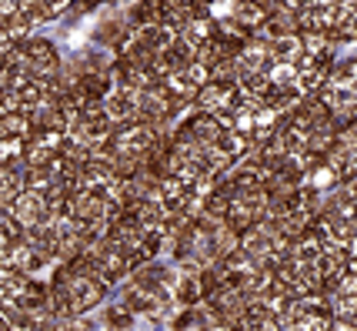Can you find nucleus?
<instances>
[{"label":"nucleus","mask_w":357,"mask_h":331,"mask_svg":"<svg viewBox=\"0 0 357 331\" xmlns=\"http://www.w3.org/2000/svg\"><path fill=\"white\" fill-rule=\"evenodd\" d=\"M107 325L114 331H130V325H134V315H130V311H127L124 304H114V308H107Z\"/></svg>","instance_id":"10"},{"label":"nucleus","mask_w":357,"mask_h":331,"mask_svg":"<svg viewBox=\"0 0 357 331\" xmlns=\"http://www.w3.org/2000/svg\"><path fill=\"white\" fill-rule=\"evenodd\" d=\"M127 31H144V27H154L157 24V3H134L130 10H127Z\"/></svg>","instance_id":"9"},{"label":"nucleus","mask_w":357,"mask_h":331,"mask_svg":"<svg viewBox=\"0 0 357 331\" xmlns=\"http://www.w3.org/2000/svg\"><path fill=\"white\" fill-rule=\"evenodd\" d=\"M331 331H354V325H344V321H334V325H331Z\"/></svg>","instance_id":"11"},{"label":"nucleus","mask_w":357,"mask_h":331,"mask_svg":"<svg viewBox=\"0 0 357 331\" xmlns=\"http://www.w3.org/2000/svg\"><path fill=\"white\" fill-rule=\"evenodd\" d=\"M301 57H304V44H301L297 34L294 37H280V41L271 44V64H291V67H297Z\"/></svg>","instance_id":"7"},{"label":"nucleus","mask_w":357,"mask_h":331,"mask_svg":"<svg viewBox=\"0 0 357 331\" xmlns=\"http://www.w3.org/2000/svg\"><path fill=\"white\" fill-rule=\"evenodd\" d=\"M24 191V161L0 164V207H7Z\"/></svg>","instance_id":"6"},{"label":"nucleus","mask_w":357,"mask_h":331,"mask_svg":"<svg viewBox=\"0 0 357 331\" xmlns=\"http://www.w3.org/2000/svg\"><path fill=\"white\" fill-rule=\"evenodd\" d=\"M171 295L181 301L184 308H197V304H201V284H197V274H181Z\"/></svg>","instance_id":"8"},{"label":"nucleus","mask_w":357,"mask_h":331,"mask_svg":"<svg viewBox=\"0 0 357 331\" xmlns=\"http://www.w3.org/2000/svg\"><path fill=\"white\" fill-rule=\"evenodd\" d=\"M7 214H10L24 231H31V228H37V224H47V221H50V207H47L44 194L24 188L14 201L7 205Z\"/></svg>","instance_id":"1"},{"label":"nucleus","mask_w":357,"mask_h":331,"mask_svg":"<svg viewBox=\"0 0 357 331\" xmlns=\"http://www.w3.org/2000/svg\"><path fill=\"white\" fill-rule=\"evenodd\" d=\"M47 265V258L40 251H33L31 244H14L10 248V254H7V261H3V268L14 271V274H24V278H31L33 271H40Z\"/></svg>","instance_id":"5"},{"label":"nucleus","mask_w":357,"mask_h":331,"mask_svg":"<svg viewBox=\"0 0 357 331\" xmlns=\"http://www.w3.org/2000/svg\"><path fill=\"white\" fill-rule=\"evenodd\" d=\"M104 114H107V121L114 127L121 124V127H127V124H134V114H137V94L134 91H124V87H114L107 97H104Z\"/></svg>","instance_id":"4"},{"label":"nucleus","mask_w":357,"mask_h":331,"mask_svg":"<svg viewBox=\"0 0 357 331\" xmlns=\"http://www.w3.org/2000/svg\"><path fill=\"white\" fill-rule=\"evenodd\" d=\"M124 304L130 315H147L154 318L160 311H167L171 304V291H154V288H137V284H127L124 288Z\"/></svg>","instance_id":"3"},{"label":"nucleus","mask_w":357,"mask_h":331,"mask_svg":"<svg viewBox=\"0 0 357 331\" xmlns=\"http://www.w3.org/2000/svg\"><path fill=\"white\" fill-rule=\"evenodd\" d=\"M234 97H237V84H218V80H207L201 91L194 94V108L201 110V114H211V117H224L227 108L234 104Z\"/></svg>","instance_id":"2"}]
</instances>
